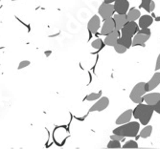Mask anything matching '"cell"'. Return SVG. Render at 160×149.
I'll return each instance as SVG.
<instances>
[{"label": "cell", "instance_id": "9", "mask_svg": "<svg viewBox=\"0 0 160 149\" xmlns=\"http://www.w3.org/2000/svg\"><path fill=\"white\" fill-rule=\"evenodd\" d=\"M100 26H101V19L97 14H95V16H93L90 18V20L87 23V30H88L90 34H95L100 29Z\"/></svg>", "mask_w": 160, "mask_h": 149}, {"label": "cell", "instance_id": "32", "mask_svg": "<svg viewBox=\"0 0 160 149\" xmlns=\"http://www.w3.org/2000/svg\"><path fill=\"white\" fill-rule=\"evenodd\" d=\"M116 0H104L105 3H114Z\"/></svg>", "mask_w": 160, "mask_h": 149}, {"label": "cell", "instance_id": "4", "mask_svg": "<svg viewBox=\"0 0 160 149\" xmlns=\"http://www.w3.org/2000/svg\"><path fill=\"white\" fill-rule=\"evenodd\" d=\"M151 35V32L150 28L141 29L132 37V46H139V45L143 46L145 43L149 40Z\"/></svg>", "mask_w": 160, "mask_h": 149}, {"label": "cell", "instance_id": "23", "mask_svg": "<svg viewBox=\"0 0 160 149\" xmlns=\"http://www.w3.org/2000/svg\"><path fill=\"white\" fill-rule=\"evenodd\" d=\"M152 0H141V5L140 7L141 8H143L145 11H147L149 13V11H150V5L151 3Z\"/></svg>", "mask_w": 160, "mask_h": 149}, {"label": "cell", "instance_id": "20", "mask_svg": "<svg viewBox=\"0 0 160 149\" xmlns=\"http://www.w3.org/2000/svg\"><path fill=\"white\" fill-rule=\"evenodd\" d=\"M102 96V92L100 91V92L98 93H91V94H88V95L86 96L85 100L87 101H94V100H98Z\"/></svg>", "mask_w": 160, "mask_h": 149}, {"label": "cell", "instance_id": "7", "mask_svg": "<svg viewBox=\"0 0 160 149\" xmlns=\"http://www.w3.org/2000/svg\"><path fill=\"white\" fill-rule=\"evenodd\" d=\"M110 105V99L107 97H100L98 101H96V103L92 105L91 108L89 109L90 112H101V111H104L105 109H107V106Z\"/></svg>", "mask_w": 160, "mask_h": 149}, {"label": "cell", "instance_id": "1", "mask_svg": "<svg viewBox=\"0 0 160 149\" xmlns=\"http://www.w3.org/2000/svg\"><path fill=\"white\" fill-rule=\"evenodd\" d=\"M154 112V105L138 103L137 106L132 111V117L140 121V124L147 125L151 119L152 114Z\"/></svg>", "mask_w": 160, "mask_h": 149}, {"label": "cell", "instance_id": "27", "mask_svg": "<svg viewBox=\"0 0 160 149\" xmlns=\"http://www.w3.org/2000/svg\"><path fill=\"white\" fill-rule=\"evenodd\" d=\"M110 139L111 140H116V141H124L125 140V137L123 136H120V135H117V134H113V135L110 136Z\"/></svg>", "mask_w": 160, "mask_h": 149}, {"label": "cell", "instance_id": "2", "mask_svg": "<svg viewBox=\"0 0 160 149\" xmlns=\"http://www.w3.org/2000/svg\"><path fill=\"white\" fill-rule=\"evenodd\" d=\"M140 130V123L137 121H129L124 124L119 125L117 128L113 130V134L123 136V137H135L138 135V132Z\"/></svg>", "mask_w": 160, "mask_h": 149}, {"label": "cell", "instance_id": "28", "mask_svg": "<svg viewBox=\"0 0 160 149\" xmlns=\"http://www.w3.org/2000/svg\"><path fill=\"white\" fill-rule=\"evenodd\" d=\"M154 112H156V113L160 114V100H158L157 102H156V103L154 105Z\"/></svg>", "mask_w": 160, "mask_h": 149}, {"label": "cell", "instance_id": "16", "mask_svg": "<svg viewBox=\"0 0 160 149\" xmlns=\"http://www.w3.org/2000/svg\"><path fill=\"white\" fill-rule=\"evenodd\" d=\"M132 118V110H127L125 112H123L118 117V119H116V124L117 125H121L124 124V123H127L130 121V119Z\"/></svg>", "mask_w": 160, "mask_h": 149}, {"label": "cell", "instance_id": "29", "mask_svg": "<svg viewBox=\"0 0 160 149\" xmlns=\"http://www.w3.org/2000/svg\"><path fill=\"white\" fill-rule=\"evenodd\" d=\"M155 70H156V71L160 70V54H159V56H158V57H157V59H156V64H155Z\"/></svg>", "mask_w": 160, "mask_h": 149}, {"label": "cell", "instance_id": "15", "mask_svg": "<svg viewBox=\"0 0 160 149\" xmlns=\"http://www.w3.org/2000/svg\"><path fill=\"white\" fill-rule=\"evenodd\" d=\"M158 100H160V93H149L143 96V101L149 105H154Z\"/></svg>", "mask_w": 160, "mask_h": 149}, {"label": "cell", "instance_id": "5", "mask_svg": "<svg viewBox=\"0 0 160 149\" xmlns=\"http://www.w3.org/2000/svg\"><path fill=\"white\" fill-rule=\"evenodd\" d=\"M120 31H121V35L129 36V37L132 38L139 31V26L136 23V21H128Z\"/></svg>", "mask_w": 160, "mask_h": 149}, {"label": "cell", "instance_id": "19", "mask_svg": "<svg viewBox=\"0 0 160 149\" xmlns=\"http://www.w3.org/2000/svg\"><path fill=\"white\" fill-rule=\"evenodd\" d=\"M151 132H152V127L151 125H145L144 128L141 130L139 136L141 138H144V139H146V138L151 137Z\"/></svg>", "mask_w": 160, "mask_h": 149}, {"label": "cell", "instance_id": "3", "mask_svg": "<svg viewBox=\"0 0 160 149\" xmlns=\"http://www.w3.org/2000/svg\"><path fill=\"white\" fill-rule=\"evenodd\" d=\"M146 94L145 90V82H138L137 84L133 87L132 92L129 94V99L132 100L134 103H142L143 101V96Z\"/></svg>", "mask_w": 160, "mask_h": 149}, {"label": "cell", "instance_id": "34", "mask_svg": "<svg viewBox=\"0 0 160 149\" xmlns=\"http://www.w3.org/2000/svg\"><path fill=\"white\" fill-rule=\"evenodd\" d=\"M12 1H14H14H19V0H12Z\"/></svg>", "mask_w": 160, "mask_h": 149}, {"label": "cell", "instance_id": "31", "mask_svg": "<svg viewBox=\"0 0 160 149\" xmlns=\"http://www.w3.org/2000/svg\"><path fill=\"white\" fill-rule=\"evenodd\" d=\"M51 54H52V51H45V52H44V54L46 56H50Z\"/></svg>", "mask_w": 160, "mask_h": 149}, {"label": "cell", "instance_id": "8", "mask_svg": "<svg viewBox=\"0 0 160 149\" xmlns=\"http://www.w3.org/2000/svg\"><path fill=\"white\" fill-rule=\"evenodd\" d=\"M115 13L120 14H127L129 10V0H116L113 3Z\"/></svg>", "mask_w": 160, "mask_h": 149}, {"label": "cell", "instance_id": "18", "mask_svg": "<svg viewBox=\"0 0 160 149\" xmlns=\"http://www.w3.org/2000/svg\"><path fill=\"white\" fill-rule=\"evenodd\" d=\"M117 43H120L126 47V48H130L132 46V37H129V36H125V35H121L120 37L118 38V41Z\"/></svg>", "mask_w": 160, "mask_h": 149}, {"label": "cell", "instance_id": "12", "mask_svg": "<svg viewBox=\"0 0 160 149\" xmlns=\"http://www.w3.org/2000/svg\"><path fill=\"white\" fill-rule=\"evenodd\" d=\"M120 35L121 32L118 30H115L112 31L111 32H110L108 35H105V44L107 45V46H112L113 47L116 43L118 41V38L120 37Z\"/></svg>", "mask_w": 160, "mask_h": 149}, {"label": "cell", "instance_id": "17", "mask_svg": "<svg viewBox=\"0 0 160 149\" xmlns=\"http://www.w3.org/2000/svg\"><path fill=\"white\" fill-rule=\"evenodd\" d=\"M141 16V12L140 10H138L137 8H130L128 13H127V18L128 21H136L139 19V17Z\"/></svg>", "mask_w": 160, "mask_h": 149}, {"label": "cell", "instance_id": "6", "mask_svg": "<svg viewBox=\"0 0 160 149\" xmlns=\"http://www.w3.org/2000/svg\"><path fill=\"white\" fill-rule=\"evenodd\" d=\"M98 13H99L100 16L103 18V19H107V18L112 17L113 16V14L115 13L113 3L103 2L100 5L99 9H98Z\"/></svg>", "mask_w": 160, "mask_h": 149}, {"label": "cell", "instance_id": "22", "mask_svg": "<svg viewBox=\"0 0 160 149\" xmlns=\"http://www.w3.org/2000/svg\"><path fill=\"white\" fill-rule=\"evenodd\" d=\"M107 148H122V145L120 141L111 140L110 143H107Z\"/></svg>", "mask_w": 160, "mask_h": 149}, {"label": "cell", "instance_id": "25", "mask_svg": "<svg viewBox=\"0 0 160 149\" xmlns=\"http://www.w3.org/2000/svg\"><path fill=\"white\" fill-rule=\"evenodd\" d=\"M91 46L93 47V48H95V49H101V48H103L104 42H103L102 39H96V40H94L91 43Z\"/></svg>", "mask_w": 160, "mask_h": 149}, {"label": "cell", "instance_id": "11", "mask_svg": "<svg viewBox=\"0 0 160 149\" xmlns=\"http://www.w3.org/2000/svg\"><path fill=\"white\" fill-rule=\"evenodd\" d=\"M114 30H115V22H114L113 17H110L105 19V22L101 29V35H107Z\"/></svg>", "mask_w": 160, "mask_h": 149}, {"label": "cell", "instance_id": "21", "mask_svg": "<svg viewBox=\"0 0 160 149\" xmlns=\"http://www.w3.org/2000/svg\"><path fill=\"white\" fill-rule=\"evenodd\" d=\"M113 48L118 54H124L127 52V50H128V48H126L125 46L120 44V43H116V44L113 46Z\"/></svg>", "mask_w": 160, "mask_h": 149}, {"label": "cell", "instance_id": "26", "mask_svg": "<svg viewBox=\"0 0 160 149\" xmlns=\"http://www.w3.org/2000/svg\"><path fill=\"white\" fill-rule=\"evenodd\" d=\"M30 61L29 60H22V61H20V63L18 65V70H21V69H23L25 67H27L30 65Z\"/></svg>", "mask_w": 160, "mask_h": 149}, {"label": "cell", "instance_id": "30", "mask_svg": "<svg viewBox=\"0 0 160 149\" xmlns=\"http://www.w3.org/2000/svg\"><path fill=\"white\" fill-rule=\"evenodd\" d=\"M154 9H155V2L151 1V5H150V11H149V13H154Z\"/></svg>", "mask_w": 160, "mask_h": 149}, {"label": "cell", "instance_id": "33", "mask_svg": "<svg viewBox=\"0 0 160 149\" xmlns=\"http://www.w3.org/2000/svg\"><path fill=\"white\" fill-rule=\"evenodd\" d=\"M154 20L156 21V22H160V16H155Z\"/></svg>", "mask_w": 160, "mask_h": 149}, {"label": "cell", "instance_id": "14", "mask_svg": "<svg viewBox=\"0 0 160 149\" xmlns=\"http://www.w3.org/2000/svg\"><path fill=\"white\" fill-rule=\"evenodd\" d=\"M113 19L115 22V29L116 30L120 31L123 28V26L128 22V18H127V14H120L116 13L113 14Z\"/></svg>", "mask_w": 160, "mask_h": 149}, {"label": "cell", "instance_id": "13", "mask_svg": "<svg viewBox=\"0 0 160 149\" xmlns=\"http://www.w3.org/2000/svg\"><path fill=\"white\" fill-rule=\"evenodd\" d=\"M152 22H154V17L150 14H144V16H141L138 19V26L140 29L150 28Z\"/></svg>", "mask_w": 160, "mask_h": 149}, {"label": "cell", "instance_id": "24", "mask_svg": "<svg viewBox=\"0 0 160 149\" xmlns=\"http://www.w3.org/2000/svg\"><path fill=\"white\" fill-rule=\"evenodd\" d=\"M123 148H138V143L135 141H129L123 145Z\"/></svg>", "mask_w": 160, "mask_h": 149}, {"label": "cell", "instance_id": "10", "mask_svg": "<svg viewBox=\"0 0 160 149\" xmlns=\"http://www.w3.org/2000/svg\"><path fill=\"white\" fill-rule=\"evenodd\" d=\"M159 84H160V72H156L151 77L150 81L145 83V90H146V93L151 92V91L155 89Z\"/></svg>", "mask_w": 160, "mask_h": 149}]
</instances>
